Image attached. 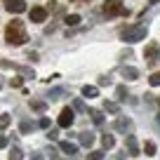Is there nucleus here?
<instances>
[{
  "label": "nucleus",
  "instance_id": "nucleus-1",
  "mask_svg": "<svg viewBox=\"0 0 160 160\" xmlns=\"http://www.w3.org/2000/svg\"><path fill=\"white\" fill-rule=\"evenodd\" d=\"M5 38H7V42H10V45H17V47L24 45V42H28V33H26L24 24H21L19 19H14V21H10V24H7Z\"/></svg>",
  "mask_w": 160,
  "mask_h": 160
},
{
  "label": "nucleus",
  "instance_id": "nucleus-2",
  "mask_svg": "<svg viewBox=\"0 0 160 160\" xmlns=\"http://www.w3.org/2000/svg\"><path fill=\"white\" fill-rule=\"evenodd\" d=\"M146 33H148V28L144 24H132L120 31V38H122V42H139L146 38Z\"/></svg>",
  "mask_w": 160,
  "mask_h": 160
},
{
  "label": "nucleus",
  "instance_id": "nucleus-3",
  "mask_svg": "<svg viewBox=\"0 0 160 160\" xmlns=\"http://www.w3.org/2000/svg\"><path fill=\"white\" fill-rule=\"evenodd\" d=\"M104 14L106 17H122V14H127V10L122 7V0H106L104 2Z\"/></svg>",
  "mask_w": 160,
  "mask_h": 160
},
{
  "label": "nucleus",
  "instance_id": "nucleus-4",
  "mask_svg": "<svg viewBox=\"0 0 160 160\" xmlns=\"http://www.w3.org/2000/svg\"><path fill=\"white\" fill-rule=\"evenodd\" d=\"M5 2V10L12 12V14H21V12H26V2L24 0H2Z\"/></svg>",
  "mask_w": 160,
  "mask_h": 160
},
{
  "label": "nucleus",
  "instance_id": "nucleus-5",
  "mask_svg": "<svg viewBox=\"0 0 160 160\" xmlns=\"http://www.w3.org/2000/svg\"><path fill=\"white\" fill-rule=\"evenodd\" d=\"M158 54H160V45H158V42H151V45H146V50H144V59L148 61V64H155Z\"/></svg>",
  "mask_w": 160,
  "mask_h": 160
},
{
  "label": "nucleus",
  "instance_id": "nucleus-6",
  "mask_svg": "<svg viewBox=\"0 0 160 160\" xmlns=\"http://www.w3.org/2000/svg\"><path fill=\"white\" fill-rule=\"evenodd\" d=\"M28 17H31V21H33V24H42V21L47 19V7H33V10L28 12Z\"/></svg>",
  "mask_w": 160,
  "mask_h": 160
},
{
  "label": "nucleus",
  "instance_id": "nucleus-7",
  "mask_svg": "<svg viewBox=\"0 0 160 160\" xmlns=\"http://www.w3.org/2000/svg\"><path fill=\"white\" fill-rule=\"evenodd\" d=\"M73 118H75L73 108H61V113H59V127H71V125H73Z\"/></svg>",
  "mask_w": 160,
  "mask_h": 160
},
{
  "label": "nucleus",
  "instance_id": "nucleus-8",
  "mask_svg": "<svg viewBox=\"0 0 160 160\" xmlns=\"http://www.w3.org/2000/svg\"><path fill=\"white\" fill-rule=\"evenodd\" d=\"M115 130L127 134V132L132 130V120H130V118H118V120H115Z\"/></svg>",
  "mask_w": 160,
  "mask_h": 160
},
{
  "label": "nucleus",
  "instance_id": "nucleus-9",
  "mask_svg": "<svg viewBox=\"0 0 160 160\" xmlns=\"http://www.w3.org/2000/svg\"><path fill=\"white\" fill-rule=\"evenodd\" d=\"M59 148L64 151L66 155H75V153H78V146H75V144H71V141H61V144H59Z\"/></svg>",
  "mask_w": 160,
  "mask_h": 160
},
{
  "label": "nucleus",
  "instance_id": "nucleus-10",
  "mask_svg": "<svg viewBox=\"0 0 160 160\" xmlns=\"http://www.w3.org/2000/svg\"><path fill=\"white\" fill-rule=\"evenodd\" d=\"M125 146L130 151V155H139V148H137V139L134 137H125Z\"/></svg>",
  "mask_w": 160,
  "mask_h": 160
},
{
  "label": "nucleus",
  "instance_id": "nucleus-11",
  "mask_svg": "<svg viewBox=\"0 0 160 160\" xmlns=\"http://www.w3.org/2000/svg\"><path fill=\"white\" fill-rule=\"evenodd\" d=\"M122 78L125 80H137L139 78V71L132 68V66H125V68H122Z\"/></svg>",
  "mask_w": 160,
  "mask_h": 160
},
{
  "label": "nucleus",
  "instance_id": "nucleus-12",
  "mask_svg": "<svg viewBox=\"0 0 160 160\" xmlns=\"http://www.w3.org/2000/svg\"><path fill=\"white\" fill-rule=\"evenodd\" d=\"M80 144L85 146V148H90V146L94 144V134H92V132H82V134H80Z\"/></svg>",
  "mask_w": 160,
  "mask_h": 160
},
{
  "label": "nucleus",
  "instance_id": "nucleus-13",
  "mask_svg": "<svg viewBox=\"0 0 160 160\" xmlns=\"http://www.w3.org/2000/svg\"><path fill=\"white\" fill-rule=\"evenodd\" d=\"M90 118H92L94 125H101V122H104V115H101V111H97V108H90Z\"/></svg>",
  "mask_w": 160,
  "mask_h": 160
},
{
  "label": "nucleus",
  "instance_id": "nucleus-14",
  "mask_svg": "<svg viewBox=\"0 0 160 160\" xmlns=\"http://www.w3.org/2000/svg\"><path fill=\"white\" fill-rule=\"evenodd\" d=\"M82 97H99V87L85 85V87H82Z\"/></svg>",
  "mask_w": 160,
  "mask_h": 160
},
{
  "label": "nucleus",
  "instance_id": "nucleus-15",
  "mask_svg": "<svg viewBox=\"0 0 160 160\" xmlns=\"http://www.w3.org/2000/svg\"><path fill=\"white\" fill-rule=\"evenodd\" d=\"M19 130H21V134H28V132L33 130V122H31V120H21V122H19Z\"/></svg>",
  "mask_w": 160,
  "mask_h": 160
},
{
  "label": "nucleus",
  "instance_id": "nucleus-16",
  "mask_svg": "<svg viewBox=\"0 0 160 160\" xmlns=\"http://www.w3.org/2000/svg\"><path fill=\"white\" fill-rule=\"evenodd\" d=\"M21 158H24V153H21V148H19V146H14V148L10 151V158H7V160H21Z\"/></svg>",
  "mask_w": 160,
  "mask_h": 160
},
{
  "label": "nucleus",
  "instance_id": "nucleus-17",
  "mask_svg": "<svg viewBox=\"0 0 160 160\" xmlns=\"http://www.w3.org/2000/svg\"><path fill=\"white\" fill-rule=\"evenodd\" d=\"M31 108H33V111H40V113H42V111L47 108V104H45V101H38V99H33V101H31Z\"/></svg>",
  "mask_w": 160,
  "mask_h": 160
},
{
  "label": "nucleus",
  "instance_id": "nucleus-18",
  "mask_svg": "<svg viewBox=\"0 0 160 160\" xmlns=\"http://www.w3.org/2000/svg\"><path fill=\"white\" fill-rule=\"evenodd\" d=\"M101 144H104V148H113L115 146V139L111 134H104V139H101Z\"/></svg>",
  "mask_w": 160,
  "mask_h": 160
},
{
  "label": "nucleus",
  "instance_id": "nucleus-19",
  "mask_svg": "<svg viewBox=\"0 0 160 160\" xmlns=\"http://www.w3.org/2000/svg\"><path fill=\"white\" fill-rule=\"evenodd\" d=\"M66 24H68V26L80 24V14H68V17H66Z\"/></svg>",
  "mask_w": 160,
  "mask_h": 160
},
{
  "label": "nucleus",
  "instance_id": "nucleus-20",
  "mask_svg": "<svg viewBox=\"0 0 160 160\" xmlns=\"http://www.w3.org/2000/svg\"><path fill=\"white\" fill-rule=\"evenodd\" d=\"M115 94H118V99H120V101H125V97H127V87H125V85H120L118 90H115Z\"/></svg>",
  "mask_w": 160,
  "mask_h": 160
},
{
  "label": "nucleus",
  "instance_id": "nucleus-21",
  "mask_svg": "<svg viewBox=\"0 0 160 160\" xmlns=\"http://www.w3.org/2000/svg\"><path fill=\"white\" fill-rule=\"evenodd\" d=\"M104 108H106V111H111V113H118V111H120V106H118V104H113V101H106V104H104Z\"/></svg>",
  "mask_w": 160,
  "mask_h": 160
},
{
  "label": "nucleus",
  "instance_id": "nucleus-22",
  "mask_svg": "<svg viewBox=\"0 0 160 160\" xmlns=\"http://www.w3.org/2000/svg\"><path fill=\"white\" fill-rule=\"evenodd\" d=\"M87 160H104V151H92L87 155Z\"/></svg>",
  "mask_w": 160,
  "mask_h": 160
},
{
  "label": "nucleus",
  "instance_id": "nucleus-23",
  "mask_svg": "<svg viewBox=\"0 0 160 160\" xmlns=\"http://www.w3.org/2000/svg\"><path fill=\"white\" fill-rule=\"evenodd\" d=\"M5 127H10V115L2 113L0 115V130H5Z\"/></svg>",
  "mask_w": 160,
  "mask_h": 160
},
{
  "label": "nucleus",
  "instance_id": "nucleus-24",
  "mask_svg": "<svg viewBox=\"0 0 160 160\" xmlns=\"http://www.w3.org/2000/svg\"><path fill=\"white\" fill-rule=\"evenodd\" d=\"M144 151H146V155H153V153H155V144H153V141H146V144H144Z\"/></svg>",
  "mask_w": 160,
  "mask_h": 160
},
{
  "label": "nucleus",
  "instance_id": "nucleus-25",
  "mask_svg": "<svg viewBox=\"0 0 160 160\" xmlns=\"http://www.w3.org/2000/svg\"><path fill=\"white\" fill-rule=\"evenodd\" d=\"M148 82H151L153 87H160V73H153V75L148 78Z\"/></svg>",
  "mask_w": 160,
  "mask_h": 160
},
{
  "label": "nucleus",
  "instance_id": "nucleus-26",
  "mask_svg": "<svg viewBox=\"0 0 160 160\" xmlns=\"http://www.w3.org/2000/svg\"><path fill=\"white\" fill-rule=\"evenodd\" d=\"M73 108H75V111H80V113H85V111H87V108H85V104H82L80 99H75V101H73Z\"/></svg>",
  "mask_w": 160,
  "mask_h": 160
},
{
  "label": "nucleus",
  "instance_id": "nucleus-27",
  "mask_svg": "<svg viewBox=\"0 0 160 160\" xmlns=\"http://www.w3.org/2000/svg\"><path fill=\"white\" fill-rule=\"evenodd\" d=\"M21 85H24V80H21V78H12L10 80V87H21Z\"/></svg>",
  "mask_w": 160,
  "mask_h": 160
},
{
  "label": "nucleus",
  "instance_id": "nucleus-28",
  "mask_svg": "<svg viewBox=\"0 0 160 160\" xmlns=\"http://www.w3.org/2000/svg\"><path fill=\"white\" fill-rule=\"evenodd\" d=\"M47 139H50V141H57V139H59V132H57V130H50V132H47Z\"/></svg>",
  "mask_w": 160,
  "mask_h": 160
},
{
  "label": "nucleus",
  "instance_id": "nucleus-29",
  "mask_svg": "<svg viewBox=\"0 0 160 160\" xmlns=\"http://www.w3.org/2000/svg\"><path fill=\"white\" fill-rule=\"evenodd\" d=\"M7 144H10V141H7V137L0 134V148H7Z\"/></svg>",
  "mask_w": 160,
  "mask_h": 160
},
{
  "label": "nucleus",
  "instance_id": "nucleus-30",
  "mask_svg": "<svg viewBox=\"0 0 160 160\" xmlns=\"http://www.w3.org/2000/svg\"><path fill=\"white\" fill-rule=\"evenodd\" d=\"M38 125H40V127H50V118H40Z\"/></svg>",
  "mask_w": 160,
  "mask_h": 160
},
{
  "label": "nucleus",
  "instance_id": "nucleus-31",
  "mask_svg": "<svg viewBox=\"0 0 160 160\" xmlns=\"http://www.w3.org/2000/svg\"><path fill=\"white\" fill-rule=\"evenodd\" d=\"M31 160H45V158H42L40 153H33V155H31Z\"/></svg>",
  "mask_w": 160,
  "mask_h": 160
},
{
  "label": "nucleus",
  "instance_id": "nucleus-32",
  "mask_svg": "<svg viewBox=\"0 0 160 160\" xmlns=\"http://www.w3.org/2000/svg\"><path fill=\"white\" fill-rule=\"evenodd\" d=\"M155 2H158V0H151V5H155Z\"/></svg>",
  "mask_w": 160,
  "mask_h": 160
},
{
  "label": "nucleus",
  "instance_id": "nucleus-33",
  "mask_svg": "<svg viewBox=\"0 0 160 160\" xmlns=\"http://www.w3.org/2000/svg\"><path fill=\"white\" fill-rule=\"evenodd\" d=\"M0 87H2V78H0Z\"/></svg>",
  "mask_w": 160,
  "mask_h": 160
}]
</instances>
